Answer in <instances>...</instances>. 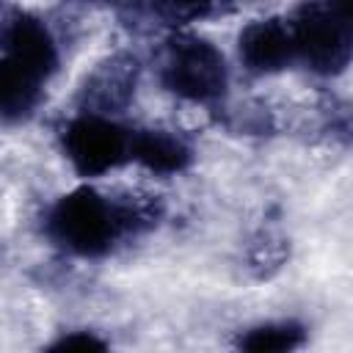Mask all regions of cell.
<instances>
[{
    "mask_svg": "<svg viewBox=\"0 0 353 353\" xmlns=\"http://www.w3.org/2000/svg\"><path fill=\"white\" fill-rule=\"evenodd\" d=\"M292 52L317 72H334L347 61V17L328 0L303 3L287 25Z\"/></svg>",
    "mask_w": 353,
    "mask_h": 353,
    "instance_id": "cell-2",
    "label": "cell"
},
{
    "mask_svg": "<svg viewBox=\"0 0 353 353\" xmlns=\"http://www.w3.org/2000/svg\"><path fill=\"white\" fill-rule=\"evenodd\" d=\"M39 83L41 77L25 66L11 58H0V119H25L39 102Z\"/></svg>",
    "mask_w": 353,
    "mask_h": 353,
    "instance_id": "cell-8",
    "label": "cell"
},
{
    "mask_svg": "<svg viewBox=\"0 0 353 353\" xmlns=\"http://www.w3.org/2000/svg\"><path fill=\"white\" fill-rule=\"evenodd\" d=\"M130 154L154 174H176L190 163V149L182 138L163 132V130H146L130 138Z\"/></svg>",
    "mask_w": 353,
    "mask_h": 353,
    "instance_id": "cell-7",
    "label": "cell"
},
{
    "mask_svg": "<svg viewBox=\"0 0 353 353\" xmlns=\"http://www.w3.org/2000/svg\"><path fill=\"white\" fill-rule=\"evenodd\" d=\"M301 339H303V328L295 323H265L245 331V336H240V347L254 353H281L298 347Z\"/></svg>",
    "mask_w": 353,
    "mask_h": 353,
    "instance_id": "cell-9",
    "label": "cell"
},
{
    "mask_svg": "<svg viewBox=\"0 0 353 353\" xmlns=\"http://www.w3.org/2000/svg\"><path fill=\"white\" fill-rule=\"evenodd\" d=\"M163 77L174 94L193 102H207L226 85L223 55L204 39H176L168 47Z\"/></svg>",
    "mask_w": 353,
    "mask_h": 353,
    "instance_id": "cell-3",
    "label": "cell"
},
{
    "mask_svg": "<svg viewBox=\"0 0 353 353\" xmlns=\"http://www.w3.org/2000/svg\"><path fill=\"white\" fill-rule=\"evenodd\" d=\"M171 8L182 17H204L210 11H215L223 0H168Z\"/></svg>",
    "mask_w": 353,
    "mask_h": 353,
    "instance_id": "cell-11",
    "label": "cell"
},
{
    "mask_svg": "<svg viewBox=\"0 0 353 353\" xmlns=\"http://www.w3.org/2000/svg\"><path fill=\"white\" fill-rule=\"evenodd\" d=\"M240 61L251 72H279L292 61L290 28L279 19H256L240 33Z\"/></svg>",
    "mask_w": 353,
    "mask_h": 353,
    "instance_id": "cell-6",
    "label": "cell"
},
{
    "mask_svg": "<svg viewBox=\"0 0 353 353\" xmlns=\"http://www.w3.org/2000/svg\"><path fill=\"white\" fill-rule=\"evenodd\" d=\"M52 347H58V350H102L105 342L88 331H72V334H63Z\"/></svg>",
    "mask_w": 353,
    "mask_h": 353,
    "instance_id": "cell-10",
    "label": "cell"
},
{
    "mask_svg": "<svg viewBox=\"0 0 353 353\" xmlns=\"http://www.w3.org/2000/svg\"><path fill=\"white\" fill-rule=\"evenodd\" d=\"M3 44H6V58H11L14 63L25 66L28 72H33L36 77H47L55 63H58V52H55V41L47 30V25L30 14H17L6 30H3Z\"/></svg>",
    "mask_w": 353,
    "mask_h": 353,
    "instance_id": "cell-5",
    "label": "cell"
},
{
    "mask_svg": "<svg viewBox=\"0 0 353 353\" xmlns=\"http://www.w3.org/2000/svg\"><path fill=\"white\" fill-rule=\"evenodd\" d=\"M63 152L83 176H97L116 168L130 154V135L116 121L85 113L66 124Z\"/></svg>",
    "mask_w": 353,
    "mask_h": 353,
    "instance_id": "cell-4",
    "label": "cell"
},
{
    "mask_svg": "<svg viewBox=\"0 0 353 353\" xmlns=\"http://www.w3.org/2000/svg\"><path fill=\"white\" fill-rule=\"evenodd\" d=\"M119 229L121 215L88 188L61 196L50 212V234L55 243L80 256L105 254L119 237Z\"/></svg>",
    "mask_w": 353,
    "mask_h": 353,
    "instance_id": "cell-1",
    "label": "cell"
}]
</instances>
